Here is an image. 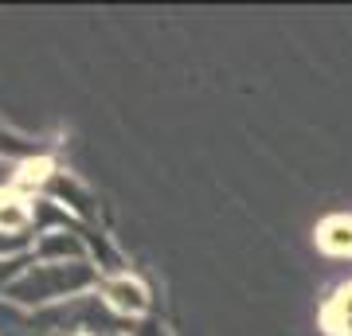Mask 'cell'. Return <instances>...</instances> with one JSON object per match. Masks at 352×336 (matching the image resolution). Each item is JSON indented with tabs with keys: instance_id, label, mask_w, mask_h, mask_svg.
<instances>
[{
	"instance_id": "obj_3",
	"label": "cell",
	"mask_w": 352,
	"mask_h": 336,
	"mask_svg": "<svg viewBox=\"0 0 352 336\" xmlns=\"http://www.w3.org/2000/svg\"><path fill=\"white\" fill-rule=\"evenodd\" d=\"M32 258L36 262H87V243L75 231L55 227V231H43L32 243Z\"/></svg>"
},
{
	"instance_id": "obj_8",
	"label": "cell",
	"mask_w": 352,
	"mask_h": 336,
	"mask_svg": "<svg viewBox=\"0 0 352 336\" xmlns=\"http://www.w3.org/2000/svg\"><path fill=\"white\" fill-rule=\"evenodd\" d=\"M55 336H67V333H55Z\"/></svg>"
},
{
	"instance_id": "obj_1",
	"label": "cell",
	"mask_w": 352,
	"mask_h": 336,
	"mask_svg": "<svg viewBox=\"0 0 352 336\" xmlns=\"http://www.w3.org/2000/svg\"><path fill=\"white\" fill-rule=\"evenodd\" d=\"M102 274L87 262H36L28 266L24 274L16 278L12 286L4 289V301L16 305V309H55V305H67L75 298H87V293H98Z\"/></svg>"
},
{
	"instance_id": "obj_6",
	"label": "cell",
	"mask_w": 352,
	"mask_h": 336,
	"mask_svg": "<svg viewBox=\"0 0 352 336\" xmlns=\"http://www.w3.org/2000/svg\"><path fill=\"white\" fill-rule=\"evenodd\" d=\"M133 336H168V333H164V328H161L157 321H145V324H141V328H138Z\"/></svg>"
},
{
	"instance_id": "obj_5",
	"label": "cell",
	"mask_w": 352,
	"mask_h": 336,
	"mask_svg": "<svg viewBox=\"0 0 352 336\" xmlns=\"http://www.w3.org/2000/svg\"><path fill=\"white\" fill-rule=\"evenodd\" d=\"M321 328L325 336H352V282H344L321 305Z\"/></svg>"
},
{
	"instance_id": "obj_4",
	"label": "cell",
	"mask_w": 352,
	"mask_h": 336,
	"mask_svg": "<svg viewBox=\"0 0 352 336\" xmlns=\"http://www.w3.org/2000/svg\"><path fill=\"white\" fill-rule=\"evenodd\" d=\"M317 247L329 258H352V215H329L317 227Z\"/></svg>"
},
{
	"instance_id": "obj_2",
	"label": "cell",
	"mask_w": 352,
	"mask_h": 336,
	"mask_svg": "<svg viewBox=\"0 0 352 336\" xmlns=\"http://www.w3.org/2000/svg\"><path fill=\"white\" fill-rule=\"evenodd\" d=\"M98 298L106 301V309H110L118 321H145L149 309H153V298H149V289H145V282L133 278V274L102 278Z\"/></svg>"
},
{
	"instance_id": "obj_7",
	"label": "cell",
	"mask_w": 352,
	"mask_h": 336,
	"mask_svg": "<svg viewBox=\"0 0 352 336\" xmlns=\"http://www.w3.org/2000/svg\"><path fill=\"white\" fill-rule=\"evenodd\" d=\"M113 336H126V333H113Z\"/></svg>"
}]
</instances>
